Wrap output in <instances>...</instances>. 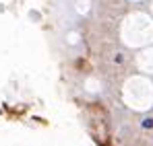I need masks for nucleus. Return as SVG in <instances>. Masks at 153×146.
I'll list each match as a JSON object with an SVG mask.
<instances>
[{
    "label": "nucleus",
    "mask_w": 153,
    "mask_h": 146,
    "mask_svg": "<svg viewBox=\"0 0 153 146\" xmlns=\"http://www.w3.org/2000/svg\"><path fill=\"white\" fill-rule=\"evenodd\" d=\"M143 128H153V117H147V120H143Z\"/></svg>",
    "instance_id": "nucleus-1"
}]
</instances>
